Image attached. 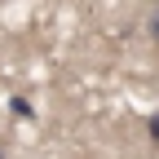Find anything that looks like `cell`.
Listing matches in <instances>:
<instances>
[{"mask_svg":"<svg viewBox=\"0 0 159 159\" xmlns=\"http://www.w3.org/2000/svg\"><path fill=\"white\" fill-rule=\"evenodd\" d=\"M0 159H5V150H0Z\"/></svg>","mask_w":159,"mask_h":159,"instance_id":"277c9868","label":"cell"},{"mask_svg":"<svg viewBox=\"0 0 159 159\" xmlns=\"http://www.w3.org/2000/svg\"><path fill=\"white\" fill-rule=\"evenodd\" d=\"M9 106H13V115H18V119H31V102H27V97H13Z\"/></svg>","mask_w":159,"mask_h":159,"instance_id":"6da1fadb","label":"cell"},{"mask_svg":"<svg viewBox=\"0 0 159 159\" xmlns=\"http://www.w3.org/2000/svg\"><path fill=\"white\" fill-rule=\"evenodd\" d=\"M146 133L155 137V142H159V115H150V124H146Z\"/></svg>","mask_w":159,"mask_h":159,"instance_id":"7a4b0ae2","label":"cell"},{"mask_svg":"<svg viewBox=\"0 0 159 159\" xmlns=\"http://www.w3.org/2000/svg\"><path fill=\"white\" fill-rule=\"evenodd\" d=\"M150 40H155V44H159V13L150 18Z\"/></svg>","mask_w":159,"mask_h":159,"instance_id":"3957f363","label":"cell"}]
</instances>
